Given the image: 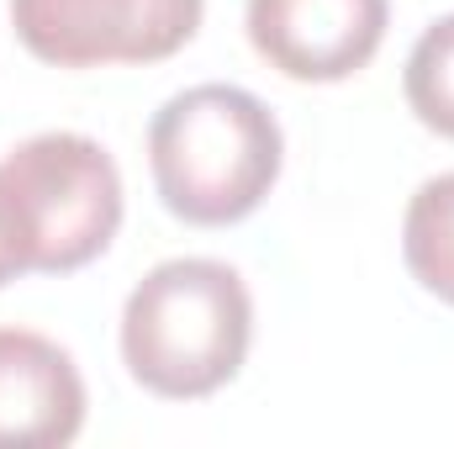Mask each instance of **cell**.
Returning a JSON list of instances; mask_svg holds the SVG:
<instances>
[{"mask_svg": "<svg viewBox=\"0 0 454 449\" xmlns=\"http://www.w3.org/2000/svg\"><path fill=\"white\" fill-rule=\"evenodd\" d=\"M286 164L275 112L243 85H191L148 122V169L169 217L227 227L259 212Z\"/></svg>", "mask_w": 454, "mask_h": 449, "instance_id": "6da1fadb", "label": "cell"}, {"mask_svg": "<svg viewBox=\"0 0 454 449\" xmlns=\"http://www.w3.org/2000/svg\"><path fill=\"white\" fill-rule=\"evenodd\" d=\"M254 343V296L223 259H164L121 307L127 375L169 402L223 391Z\"/></svg>", "mask_w": 454, "mask_h": 449, "instance_id": "7a4b0ae2", "label": "cell"}, {"mask_svg": "<svg viewBox=\"0 0 454 449\" xmlns=\"http://www.w3.org/2000/svg\"><path fill=\"white\" fill-rule=\"evenodd\" d=\"M121 169L85 132H37L0 159V243L21 275H69L112 248Z\"/></svg>", "mask_w": 454, "mask_h": 449, "instance_id": "3957f363", "label": "cell"}, {"mask_svg": "<svg viewBox=\"0 0 454 449\" xmlns=\"http://www.w3.org/2000/svg\"><path fill=\"white\" fill-rule=\"evenodd\" d=\"M201 16L207 0H11V32L53 69L175 59Z\"/></svg>", "mask_w": 454, "mask_h": 449, "instance_id": "277c9868", "label": "cell"}, {"mask_svg": "<svg viewBox=\"0 0 454 449\" xmlns=\"http://www.w3.org/2000/svg\"><path fill=\"white\" fill-rule=\"evenodd\" d=\"M254 53L301 85H333L359 75L391 21V0H248Z\"/></svg>", "mask_w": 454, "mask_h": 449, "instance_id": "5b68a950", "label": "cell"}, {"mask_svg": "<svg viewBox=\"0 0 454 449\" xmlns=\"http://www.w3.org/2000/svg\"><path fill=\"white\" fill-rule=\"evenodd\" d=\"M85 429V381L69 349L0 328V449H64Z\"/></svg>", "mask_w": 454, "mask_h": 449, "instance_id": "8992f818", "label": "cell"}, {"mask_svg": "<svg viewBox=\"0 0 454 449\" xmlns=\"http://www.w3.org/2000/svg\"><path fill=\"white\" fill-rule=\"evenodd\" d=\"M402 259L428 296L454 307V169L412 191L402 217Z\"/></svg>", "mask_w": 454, "mask_h": 449, "instance_id": "52a82bcc", "label": "cell"}, {"mask_svg": "<svg viewBox=\"0 0 454 449\" xmlns=\"http://www.w3.org/2000/svg\"><path fill=\"white\" fill-rule=\"evenodd\" d=\"M402 91H407L412 116H418L428 132L454 138V11L439 16V21L412 43Z\"/></svg>", "mask_w": 454, "mask_h": 449, "instance_id": "ba28073f", "label": "cell"}, {"mask_svg": "<svg viewBox=\"0 0 454 449\" xmlns=\"http://www.w3.org/2000/svg\"><path fill=\"white\" fill-rule=\"evenodd\" d=\"M16 275H21V270H16V259L5 254V243H0V286H5V280H16Z\"/></svg>", "mask_w": 454, "mask_h": 449, "instance_id": "9c48e42d", "label": "cell"}]
</instances>
